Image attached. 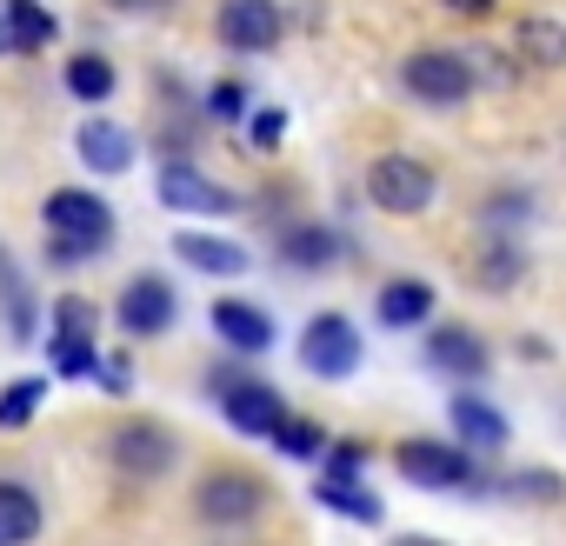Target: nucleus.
Listing matches in <instances>:
<instances>
[{
	"mask_svg": "<svg viewBox=\"0 0 566 546\" xmlns=\"http://www.w3.org/2000/svg\"><path fill=\"white\" fill-rule=\"evenodd\" d=\"M41 220H48V253H54L61 266L94 260V253H107V240H114V207H107L101 193H87V187H54L48 207H41Z\"/></svg>",
	"mask_w": 566,
	"mask_h": 546,
	"instance_id": "f257e3e1",
	"label": "nucleus"
},
{
	"mask_svg": "<svg viewBox=\"0 0 566 546\" xmlns=\"http://www.w3.org/2000/svg\"><path fill=\"white\" fill-rule=\"evenodd\" d=\"M400 81L413 101L427 107H460L473 94V54H453V48H420L400 61Z\"/></svg>",
	"mask_w": 566,
	"mask_h": 546,
	"instance_id": "f03ea898",
	"label": "nucleus"
},
{
	"mask_svg": "<svg viewBox=\"0 0 566 546\" xmlns=\"http://www.w3.org/2000/svg\"><path fill=\"white\" fill-rule=\"evenodd\" d=\"M433 193H440V180H433V167L413 160V154H380V160L367 167V200H374L380 213H427Z\"/></svg>",
	"mask_w": 566,
	"mask_h": 546,
	"instance_id": "7ed1b4c3",
	"label": "nucleus"
},
{
	"mask_svg": "<svg viewBox=\"0 0 566 546\" xmlns=\"http://www.w3.org/2000/svg\"><path fill=\"white\" fill-rule=\"evenodd\" d=\"M213 400L233 420V433H247V440H273V427L287 420L280 393L266 380H253V374H213Z\"/></svg>",
	"mask_w": 566,
	"mask_h": 546,
	"instance_id": "20e7f679",
	"label": "nucleus"
},
{
	"mask_svg": "<svg viewBox=\"0 0 566 546\" xmlns=\"http://www.w3.org/2000/svg\"><path fill=\"white\" fill-rule=\"evenodd\" d=\"M260 506H266V480H260V473L220 466V473H207V480L193 486V513L213 519V526H240V519H253Z\"/></svg>",
	"mask_w": 566,
	"mask_h": 546,
	"instance_id": "39448f33",
	"label": "nucleus"
},
{
	"mask_svg": "<svg viewBox=\"0 0 566 546\" xmlns=\"http://www.w3.org/2000/svg\"><path fill=\"white\" fill-rule=\"evenodd\" d=\"M213 34L233 54H266V48H280V34H287V14H280V0H220Z\"/></svg>",
	"mask_w": 566,
	"mask_h": 546,
	"instance_id": "423d86ee",
	"label": "nucleus"
},
{
	"mask_svg": "<svg viewBox=\"0 0 566 546\" xmlns=\"http://www.w3.org/2000/svg\"><path fill=\"white\" fill-rule=\"evenodd\" d=\"M107 453H114V466H120L127 480H160V473L180 460V447H174V433H167L160 420H127V427H114Z\"/></svg>",
	"mask_w": 566,
	"mask_h": 546,
	"instance_id": "0eeeda50",
	"label": "nucleus"
},
{
	"mask_svg": "<svg viewBox=\"0 0 566 546\" xmlns=\"http://www.w3.org/2000/svg\"><path fill=\"white\" fill-rule=\"evenodd\" d=\"M301 360H307V374H321V380H347V374L360 367V334H354V321H347V314H321V321L301 334Z\"/></svg>",
	"mask_w": 566,
	"mask_h": 546,
	"instance_id": "6e6552de",
	"label": "nucleus"
},
{
	"mask_svg": "<svg viewBox=\"0 0 566 546\" xmlns=\"http://www.w3.org/2000/svg\"><path fill=\"white\" fill-rule=\"evenodd\" d=\"M174 314H180V301H174V287L160 281V273H134L127 294H120V327L134 340H160L174 327Z\"/></svg>",
	"mask_w": 566,
	"mask_h": 546,
	"instance_id": "1a4fd4ad",
	"label": "nucleus"
},
{
	"mask_svg": "<svg viewBox=\"0 0 566 546\" xmlns=\"http://www.w3.org/2000/svg\"><path fill=\"white\" fill-rule=\"evenodd\" d=\"M400 473L413 486H473V460L460 447H440V440H400Z\"/></svg>",
	"mask_w": 566,
	"mask_h": 546,
	"instance_id": "9d476101",
	"label": "nucleus"
},
{
	"mask_svg": "<svg viewBox=\"0 0 566 546\" xmlns=\"http://www.w3.org/2000/svg\"><path fill=\"white\" fill-rule=\"evenodd\" d=\"M160 200L174 207V213H233L240 200L227 193V187H213L200 167H187V160H167L160 167Z\"/></svg>",
	"mask_w": 566,
	"mask_h": 546,
	"instance_id": "9b49d317",
	"label": "nucleus"
},
{
	"mask_svg": "<svg viewBox=\"0 0 566 546\" xmlns=\"http://www.w3.org/2000/svg\"><path fill=\"white\" fill-rule=\"evenodd\" d=\"M213 334H220L233 354H266V347H273V321H266V307H253V301H213Z\"/></svg>",
	"mask_w": 566,
	"mask_h": 546,
	"instance_id": "f8f14e48",
	"label": "nucleus"
},
{
	"mask_svg": "<svg viewBox=\"0 0 566 546\" xmlns=\"http://www.w3.org/2000/svg\"><path fill=\"white\" fill-rule=\"evenodd\" d=\"M74 154H81L94 174H127V167H134V134L114 127V120H81Z\"/></svg>",
	"mask_w": 566,
	"mask_h": 546,
	"instance_id": "ddd939ff",
	"label": "nucleus"
},
{
	"mask_svg": "<svg viewBox=\"0 0 566 546\" xmlns=\"http://www.w3.org/2000/svg\"><path fill=\"white\" fill-rule=\"evenodd\" d=\"M174 253H180L193 273H213V281H233V273H247V246L213 240V233H174Z\"/></svg>",
	"mask_w": 566,
	"mask_h": 546,
	"instance_id": "4468645a",
	"label": "nucleus"
},
{
	"mask_svg": "<svg viewBox=\"0 0 566 546\" xmlns=\"http://www.w3.org/2000/svg\"><path fill=\"white\" fill-rule=\"evenodd\" d=\"M427 360H433L440 374H453V380L486 374V347H480L467 327H433V334H427Z\"/></svg>",
	"mask_w": 566,
	"mask_h": 546,
	"instance_id": "2eb2a0df",
	"label": "nucleus"
},
{
	"mask_svg": "<svg viewBox=\"0 0 566 546\" xmlns=\"http://www.w3.org/2000/svg\"><path fill=\"white\" fill-rule=\"evenodd\" d=\"M0 28H8V48H21V54H41L61 34L41 0H0Z\"/></svg>",
	"mask_w": 566,
	"mask_h": 546,
	"instance_id": "dca6fc26",
	"label": "nucleus"
},
{
	"mask_svg": "<svg viewBox=\"0 0 566 546\" xmlns=\"http://www.w3.org/2000/svg\"><path fill=\"white\" fill-rule=\"evenodd\" d=\"M41 533V500L21 480H0V546H28Z\"/></svg>",
	"mask_w": 566,
	"mask_h": 546,
	"instance_id": "f3484780",
	"label": "nucleus"
},
{
	"mask_svg": "<svg viewBox=\"0 0 566 546\" xmlns=\"http://www.w3.org/2000/svg\"><path fill=\"white\" fill-rule=\"evenodd\" d=\"M0 314H8V334L28 347V334H34V294H28V281H21V266H14L8 246H0Z\"/></svg>",
	"mask_w": 566,
	"mask_h": 546,
	"instance_id": "a211bd4d",
	"label": "nucleus"
},
{
	"mask_svg": "<svg viewBox=\"0 0 566 546\" xmlns=\"http://www.w3.org/2000/svg\"><path fill=\"white\" fill-rule=\"evenodd\" d=\"M433 314V287L427 281H394V287H380V321L387 327H420Z\"/></svg>",
	"mask_w": 566,
	"mask_h": 546,
	"instance_id": "6ab92c4d",
	"label": "nucleus"
},
{
	"mask_svg": "<svg viewBox=\"0 0 566 546\" xmlns=\"http://www.w3.org/2000/svg\"><path fill=\"white\" fill-rule=\"evenodd\" d=\"M61 81H67V94H74V101H107V94L120 87V74H114V61H107V54H74Z\"/></svg>",
	"mask_w": 566,
	"mask_h": 546,
	"instance_id": "aec40b11",
	"label": "nucleus"
},
{
	"mask_svg": "<svg viewBox=\"0 0 566 546\" xmlns=\"http://www.w3.org/2000/svg\"><path fill=\"white\" fill-rule=\"evenodd\" d=\"M453 427H460V440H467V447H486V453H493V447H506V420H500L486 400H453Z\"/></svg>",
	"mask_w": 566,
	"mask_h": 546,
	"instance_id": "412c9836",
	"label": "nucleus"
},
{
	"mask_svg": "<svg viewBox=\"0 0 566 546\" xmlns=\"http://www.w3.org/2000/svg\"><path fill=\"white\" fill-rule=\"evenodd\" d=\"M314 500H321V506H334V513H354V519H367V526L380 519V500H374V493H360V480H354V473H347V480H340V473H327V480L314 486Z\"/></svg>",
	"mask_w": 566,
	"mask_h": 546,
	"instance_id": "4be33fe9",
	"label": "nucleus"
},
{
	"mask_svg": "<svg viewBox=\"0 0 566 546\" xmlns=\"http://www.w3.org/2000/svg\"><path fill=\"white\" fill-rule=\"evenodd\" d=\"M41 393H48V380H8V393H0V433H21L34 413H41Z\"/></svg>",
	"mask_w": 566,
	"mask_h": 546,
	"instance_id": "5701e85b",
	"label": "nucleus"
},
{
	"mask_svg": "<svg viewBox=\"0 0 566 546\" xmlns=\"http://www.w3.org/2000/svg\"><path fill=\"white\" fill-rule=\"evenodd\" d=\"M520 54L533 67H559L566 61V28L559 21H520Z\"/></svg>",
	"mask_w": 566,
	"mask_h": 546,
	"instance_id": "b1692460",
	"label": "nucleus"
},
{
	"mask_svg": "<svg viewBox=\"0 0 566 546\" xmlns=\"http://www.w3.org/2000/svg\"><path fill=\"white\" fill-rule=\"evenodd\" d=\"M280 253H287L294 266H307V273H314V266H327V260L340 253V240H334L327 227H294L287 240H280Z\"/></svg>",
	"mask_w": 566,
	"mask_h": 546,
	"instance_id": "393cba45",
	"label": "nucleus"
},
{
	"mask_svg": "<svg viewBox=\"0 0 566 546\" xmlns=\"http://www.w3.org/2000/svg\"><path fill=\"white\" fill-rule=\"evenodd\" d=\"M94 301L87 294H61L54 301V340H94Z\"/></svg>",
	"mask_w": 566,
	"mask_h": 546,
	"instance_id": "a878e982",
	"label": "nucleus"
},
{
	"mask_svg": "<svg viewBox=\"0 0 566 546\" xmlns=\"http://www.w3.org/2000/svg\"><path fill=\"white\" fill-rule=\"evenodd\" d=\"M273 447L287 453V460H314V453H327V433L314 420H280L273 427Z\"/></svg>",
	"mask_w": 566,
	"mask_h": 546,
	"instance_id": "bb28decb",
	"label": "nucleus"
},
{
	"mask_svg": "<svg viewBox=\"0 0 566 546\" xmlns=\"http://www.w3.org/2000/svg\"><path fill=\"white\" fill-rule=\"evenodd\" d=\"M94 367H101L94 340H54V374H61V380H87Z\"/></svg>",
	"mask_w": 566,
	"mask_h": 546,
	"instance_id": "cd10ccee",
	"label": "nucleus"
},
{
	"mask_svg": "<svg viewBox=\"0 0 566 546\" xmlns=\"http://www.w3.org/2000/svg\"><path fill=\"white\" fill-rule=\"evenodd\" d=\"M207 114H213V120H247V87H240V81H220V87L207 94Z\"/></svg>",
	"mask_w": 566,
	"mask_h": 546,
	"instance_id": "c85d7f7f",
	"label": "nucleus"
},
{
	"mask_svg": "<svg viewBox=\"0 0 566 546\" xmlns=\"http://www.w3.org/2000/svg\"><path fill=\"white\" fill-rule=\"evenodd\" d=\"M513 273H520V253H493V260H480V273H473V281H486V287H513Z\"/></svg>",
	"mask_w": 566,
	"mask_h": 546,
	"instance_id": "c756f323",
	"label": "nucleus"
},
{
	"mask_svg": "<svg viewBox=\"0 0 566 546\" xmlns=\"http://www.w3.org/2000/svg\"><path fill=\"white\" fill-rule=\"evenodd\" d=\"M94 374H101V387H107V393H134V367H127L120 354H114V360H101Z\"/></svg>",
	"mask_w": 566,
	"mask_h": 546,
	"instance_id": "7c9ffc66",
	"label": "nucleus"
},
{
	"mask_svg": "<svg viewBox=\"0 0 566 546\" xmlns=\"http://www.w3.org/2000/svg\"><path fill=\"white\" fill-rule=\"evenodd\" d=\"M280 134H287V114H280V107H260V114H253V140H260V147H273Z\"/></svg>",
	"mask_w": 566,
	"mask_h": 546,
	"instance_id": "2f4dec72",
	"label": "nucleus"
},
{
	"mask_svg": "<svg viewBox=\"0 0 566 546\" xmlns=\"http://www.w3.org/2000/svg\"><path fill=\"white\" fill-rule=\"evenodd\" d=\"M107 8H114V14H167L174 0H107Z\"/></svg>",
	"mask_w": 566,
	"mask_h": 546,
	"instance_id": "473e14b6",
	"label": "nucleus"
},
{
	"mask_svg": "<svg viewBox=\"0 0 566 546\" xmlns=\"http://www.w3.org/2000/svg\"><path fill=\"white\" fill-rule=\"evenodd\" d=\"M440 8H447V14H486L493 0H440Z\"/></svg>",
	"mask_w": 566,
	"mask_h": 546,
	"instance_id": "72a5a7b5",
	"label": "nucleus"
},
{
	"mask_svg": "<svg viewBox=\"0 0 566 546\" xmlns=\"http://www.w3.org/2000/svg\"><path fill=\"white\" fill-rule=\"evenodd\" d=\"M394 546H433V539H394Z\"/></svg>",
	"mask_w": 566,
	"mask_h": 546,
	"instance_id": "f704fd0d",
	"label": "nucleus"
}]
</instances>
